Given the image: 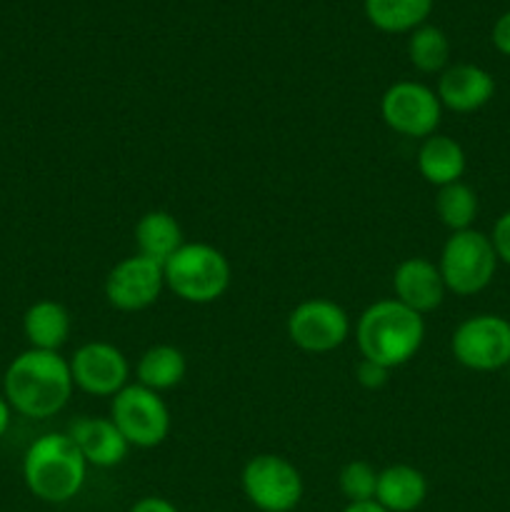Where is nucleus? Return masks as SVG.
Segmentation results:
<instances>
[{"label":"nucleus","mask_w":510,"mask_h":512,"mask_svg":"<svg viewBox=\"0 0 510 512\" xmlns=\"http://www.w3.org/2000/svg\"><path fill=\"white\" fill-rule=\"evenodd\" d=\"M135 245L138 255L163 265L183 245V228L165 210H150L135 225Z\"/></svg>","instance_id":"nucleus-19"},{"label":"nucleus","mask_w":510,"mask_h":512,"mask_svg":"<svg viewBox=\"0 0 510 512\" xmlns=\"http://www.w3.org/2000/svg\"><path fill=\"white\" fill-rule=\"evenodd\" d=\"M440 105L435 90L415 80H398L380 100L385 125L405 138H430L440 125Z\"/></svg>","instance_id":"nucleus-9"},{"label":"nucleus","mask_w":510,"mask_h":512,"mask_svg":"<svg viewBox=\"0 0 510 512\" xmlns=\"http://www.w3.org/2000/svg\"><path fill=\"white\" fill-rule=\"evenodd\" d=\"M490 38H493L495 50H498V53H503V55H508V58H510V10H508V13L500 15L498 20H495L493 35H490Z\"/></svg>","instance_id":"nucleus-27"},{"label":"nucleus","mask_w":510,"mask_h":512,"mask_svg":"<svg viewBox=\"0 0 510 512\" xmlns=\"http://www.w3.org/2000/svg\"><path fill=\"white\" fill-rule=\"evenodd\" d=\"M498 268V255L488 235L480 230H460L453 233L443 245L438 270L443 275L445 290L455 295L480 293L490 285Z\"/></svg>","instance_id":"nucleus-5"},{"label":"nucleus","mask_w":510,"mask_h":512,"mask_svg":"<svg viewBox=\"0 0 510 512\" xmlns=\"http://www.w3.org/2000/svg\"><path fill=\"white\" fill-rule=\"evenodd\" d=\"M418 170L430 185L458 183L465 173V150L458 140L433 133L418 150Z\"/></svg>","instance_id":"nucleus-17"},{"label":"nucleus","mask_w":510,"mask_h":512,"mask_svg":"<svg viewBox=\"0 0 510 512\" xmlns=\"http://www.w3.org/2000/svg\"><path fill=\"white\" fill-rule=\"evenodd\" d=\"M408 58L420 73H443L450 60V40L435 25H420L408 38Z\"/></svg>","instance_id":"nucleus-23"},{"label":"nucleus","mask_w":510,"mask_h":512,"mask_svg":"<svg viewBox=\"0 0 510 512\" xmlns=\"http://www.w3.org/2000/svg\"><path fill=\"white\" fill-rule=\"evenodd\" d=\"M245 498L260 512H290L303 500V478L290 460L263 453L245 463L240 473Z\"/></svg>","instance_id":"nucleus-6"},{"label":"nucleus","mask_w":510,"mask_h":512,"mask_svg":"<svg viewBox=\"0 0 510 512\" xmlns=\"http://www.w3.org/2000/svg\"><path fill=\"white\" fill-rule=\"evenodd\" d=\"M128 512H180L170 503L168 498H160V495H148V498H140Z\"/></svg>","instance_id":"nucleus-28"},{"label":"nucleus","mask_w":510,"mask_h":512,"mask_svg":"<svg viewBox=\"0 0 510 512\" xmlns=\"http://www.w3.org/2000/svg\"><path fill=\"white\" fill-rule=\"evenodd\" d=\"M425 338L423 315L405 308L395 298L378 300L360 315L355 340H358L360 355L365 360L398 368L415 358Z\"/></svg>","instance_id":"nucleus-2"},{"label":"nucleus","mask_w":510,"mask_h":512,"mask_svg":"<svg viewBox=\"0 0 510 512\" xmlns=\"http://www.w3.org/2000/svg\"><path fill=\"white\" fill-rule=\"evenodd\" d=\"M23 333L30 348L58 353L70 338V313L55 300H38L25 310Z\"/></svg>","instance_id":"nucleus-18"},{"label":"nucleus","mask_w":510,"mask_h":512,"mask_svg":"<svg viewBox=\"0 0 510 512\" xmlns=\"http://www.w3.org/2000/svg\"><path fill=\"white\" fill-rule=\"evenodd\" d=\"M10 415H13V408H10V403H8V400H5V395L0 393V438H3V435L8 433Z\"/></svg>","instance_id":"nucleus-30"},{"label":"nucleus","mask_w":510,"mask_h":512,"mask_svg":"<svg viewBox=\"0 0 510 512\" xmlns=\"http://www.w3.org/2000/svg\"><path fill=\"white\" fill-rule=\"evenodd\" d=\"M450 348L468 370L493 373L510 365V323L500 315H473L455 328Z\"/></svg>","instance_id":"nucleus-8"},{"label":"nucleus","mask_w":510,"mask_h":512,"mask_svg":"<svg viewBox=\"0 0 510 512\" xmlns=\"http://www.w3.org/2000/svg\"><path fill=\"white\" fill-rule=\"evenodd\" d=\"M110 420L123 433L128 445L135 448H155L170 433V413L155 390L143 385H125L118 395H113Z\"/></svg>","instance_id":"nucleus-7"},{"label":"nucleus","mask_w":510,"mask_h":512,"mask_svg":"<svg viewBox=\"0 0 510 512\" xmlns=\"http://www.w3.org/2000/svg\"><path fill=\"white\" fill-rule=\"evenodd\" d=\"M288 335L305 353H330L348 340V313L328 298L303 300L288 315Z\"/></svg>","instance_id":"nucleus-10"},{"label":"nucleus","mask_w":510,"mask_h":512,"mask_svg":"<svg viewBox=\"0 0 510 512\" xmlns=\"http://www.w3.org/2000/svg\"><path fill=\"white\" fill-rule=\"evenodd\" d=\"M395 300L415 313H430L440 308L445 298V283L438 265L428 258H408L395 268L393 275Z\"/></svg>","instance_id":"nucleus-14"},{"label":"nucleus","mask_w":510,"mask_h":512,"mask_svg":"<svg viewBox=\"0 0 510 512\" xmlns=\"http://www.w3.org/2000/svg\"><path fill=\"white\" fill-rule=\"evenodd\" d=\"M388 375H390V368H385V365L373 363V360H365V358L360 360L358 368H355V378H358V383L368 390L383 388V385L388 383Z\"/></svg>","instance_id":"nucleus-25"},{"label":"nucleus","mask_w":510,"mask_h":512,"mask_svg":"<svg viewBox=\"0 0 510 512\" xmlns=\"http://www.w3.org/2000/svg\"><path fill=\"white\" fill-rule=\"evenodd\" d=\"M68 435L83 453L85 463L95 465V468H115V465L123 463L130 450L128 440L123 438V433L115 428L110 418L83 415L70 425Z\"/></svg>","instance_id":"nucleus-15"},{"label":"nucleus","mask_w":510,"mask_h":512,"mask_svg":"<svg viewBox=\"0 0 510 512\" xmlns=\"http://www.w3.org/2000/svg\"><path fill=\"white\" fill-rule=\"evenodd\" d=\"M70 363L53 350L28 348L10 360L3 375V395L15 413L33 420L58 415L73 395Z\"/></svg>","instance_id":"nucleus-1"},{"label":"nucleus","mask_w":510,"mask_h":512,"mask_svg":"<svg viewBox=\"0 0 510 512\" xmlns=\"http://www.w3.org/2000/svg\"><path fill=\"white\" fill-rule=\"evenodd\" d=\"M438 100L453 113H473L488 105L495 95V80L485 68L473 63L450 65L440 73Z\"/></svg>","instance_id":"nucleus-13"},{"label":"nucleus","mask_w":510,"mask_h":512,"mask_svg":"<svg viewBox=\"0 0 510 512\" xmlns=\"http://www.w3.org/2000/svg\"><path fill=\"white\" fill-rule=\"evenodd\" d=\"M68 363L73 385L83 393L110 398V395H118L128 383V358L123 355V350L105 343V340L80 345Z\"/></svg>","instance_id":"nucleus-11"},{"label":"nucleus","mask_w":510,"mask_h":512,"mask_svg":"<svg viewBox=\"0 0 510 512\" xmlns=\"http://www.w3.org/2000/svg\"><path fill=\"white\" fill-rule=\"evenodd\" d=\"M340 493L345 495L348 503H365L375 500V488H378V470L368 460H350L343 465L338 475Z\"/></svg>","instance_id":"nucleus-24"},{"label":"nucleus","mask_w":510,"mask_h":512,"mask_svg":"<svg viewBox=\"0 0 510 512\" xmlns=\"http://www.w3.org/2000/svg\"><path fill=\"white\" fill-rule=\"evenodd\" d=\"M435 213H438L440 223L453 233L470 230L475 215H478V195L463 180L443 185L438 190V198H435Z\"/></svg>","instance_id":"nucleus-22"},{"label":"nucleus","mask_w":510,"mask_h":512,"mask_svg":"<svg viewBox=\"0 0 510 512\" xmlns=\"http://www.w3.org/2000/svg\"><path fill=\"white\" fill-rule=\"evenodd\" d=\"M435 0H365V18L383 33H413L433 13Z\"/></svg>","instance_id":"nucleus-20"},{"label":"nucleus","mask_w":510,"mask_h":512,"mask_svg":"<svg viewBox=\"0 0 510 512\" xmlns=\"http://www.w3.org/2000/svg\"><path fill=\"white\" fill-rule=\"evenodd\" d=\"M428 498V480L413 465H388L378 473L375 500L388 512H413Z\"/></svg>","instance_id":"nucleus-16"},{"label":"nucleus","mask_w":510,"mask_h":512,"mask_svg":"<svg viewBox=\"0 0 510 512\" xmlns=\"http://www.w3.org/2000/svg\"><path fill=\"white\" fill-rule=\"evenodd\" d=\"M185 370H188L185 355L175 345H153L140 355L135 373L143 388L160 393V390H170L183 383Z\"/></svg>","instance_id":"nucleus-21"},{"label":"nucleus","mask_w":510,"mask_h":512,"mask_svg":"<svg viewBox=\"0 0 510 512\" xmlns=\"http://www.w3.org/2000/svg\"><path fill=\"white\" fill-rule=\"evenodd\" d=\"M343 512H388L378 500H365V503H348Z\"/></svg>","instance_id":"nucleus-29"},{"label":"nucleus","mask_w":510,"mask_h":512,"mask_svg":"<svg viewBox=\"0 0 510 512\" xmlns=\"http://www.w3.org/2000/svg\"><path fill=\"white\" fill-rule=\"evenodd\" d=\"M85 475H88V463L68 433L40 435L25 450V488L43 503H70L83 490Z\"/></svg>","instance_id":"nucleus-3"},{"label":"nucleus","mask_w":510,"mask_h":512,"mask_svg":"<svg viewBox=\"0 0 510 512\" xmlns=\"http://www.w3.org/2000/svg\"><path fill=\"white\" fill-rule=\"evenodd\" d=\"M490 243H493L495 255L498 260H503L505 265H510V210L500 215L493 225V235H490Z\"/></svg>","instance_id":"nucleus-26"},{"label":"nucleus","mask_w":510,"mask_h":512,"mask_svg":"<svg viewBox=\"0 0 510 512\" xmlns=\"http://www.w3.org/2000/svg\"><path fill=\"white\" fill-rule=\"evenodd\" d=\"M165 285L185 303L208 305L230 285V263L208 243H183L163 263Z\"/></svg>","instance_id":"nucleus-4"},{"label":"nucleus","mask_w":510,"mask_h":512,"mask_svg":"<svg viewBox=\"0 0 510 512\" xmlns=\"http://www.w3.org/2000/svg\"><path fill=\"white\" fill-rule=\"evenodd\" d=\"M165 285L163 265L155 260L133 255L115 265L105 278V298L115 310L123 313H138L150 308L160 298Z\"/></svg>","instance_id":"nucleus-12"}]
</instances>
